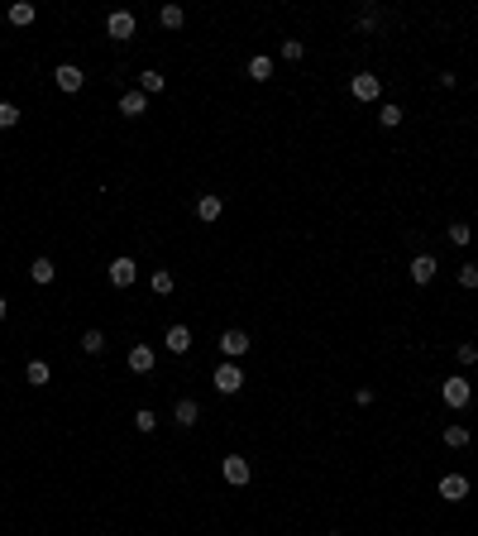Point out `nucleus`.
<instances>
[{
	"mask_svg": "<svg viewBox=\"0 0 478 536\" xmlns=\"http://www.w3.org/2000/svg\"><path fill=\"white\" fill-rule=\"evenodd\" d=\"M239 388H244V369H239V364H230V359H225V364L215 369V393H225V398H235Z\"/></svg>",
	"mask_w": 478,
	"mask_h": 536,
	"instance_id": "obj_1",
	"label": "nucleus"
},
{
	"mask_svg": "<svg viewBox=\"0 0 478 536\" xmlns=\"http://www.w3.org/2000/svg\"><path fill=\"white\" fill-rule=\"evenodd\" d=\"M220 354H225L230 364H239V359L249 354V330H235V326H230V330L220 335Z\"/></svg>",
	"mask_w": 478,
	"mask_h": 536,
	"instance_id": "obj_2",
	"label": "nucleus"
},
{
	"mask_svg": "<svg viewBox=\"0 0 478 536\" xmlns=\"http://www.w3.org/2000/svg\"><path fill=\"white\" fill-rule=\"evenodd\" d=\"M440 398L450 402V407H469V402H474V388H469V378H445V388H440Z\"/></svg>",
	"mask_w": 478,
	"mask_h": 536,
	"instance_id": "obj_3",
	"label": "nucleus"
},
{
	"mask_svg": "<svg viewBox=\"0 0 478 536\" xmlns=\"http://www.w3.org/2000/svg\"><path fill=\"white\" fill-rule=\"evenodd\" d=\"M220 474H225V483H235V488H244L254 469H249V460H244V455H225V460H220Z\"/></svg>",
	"mask_w": 478,
	"mask_h": 536,
	"instance_id": "obj_4",
	"label": "nucleus"
},
{
	"mask_svg": "<svg viewBox=\"0 0 478 536\" xmlns=\"http://www.w3.org/2000/svg\"><path fill=\"white\" fill-rule=\"evenodd\" d=\"M349 91H354V101H378L383 96V81L373 77V72H359V77H349Z\"/></svg>",
	"mask_w": 478,
	"mask_h": 536,
	"instance_id": "obj_5",
	"label": "nucleus"
},
{
	"mask_svg": "<svg viewBox=\"0 0 478 536\" xmlns=\"http://www.w3.org/2000/svg\"><path fill=\"white\" fill-rule=\"evenodd\" d=\"M134 278H139V264H134L130 254L110 259V283H115V288H134Z\"/></svg>",
	"mask_w": 478,
	"mask_h": 536,
	"instance_id": "obj_6",
	"label": "nucleus"
},
{
	"mask_svg": "<svg viewBox=\"0 0 478 536\" xmlns=\"http://www.w3.org/2000/svg\"><path fill=\"white\" fill-rule=\"evenodd\" d=\"M440 498L445 503H464L469 498V474H445L440 479Z\"/></svg>",
	"mask_w": 478,
	"mask_h": 536,
	"instance_id": "obj_7",
	"label": "nucleus"
},
{
	"mask_svg": "<svg viewBox=\"0 0 478 536\" xmlns=\"http://www.w3.org/2000/svg\"><path fill=\"white\" fill-rule=\"evenodd\" d=\"M53 81H57V86H62V91H81V86H86V72H81L77 62H57Z\"/></svg>",
	"mask_w": 478,
	"mask_h": 536,
	"instance_id": "obj_8",
	"label": "nucleus"
},
{
	"mask_svg": "<svg viewBox=\"0 0 478 536\" xmlns=\"http://www.w3.org/2000/svg\"><path fill=\"white\" fill-rule=\"evenodd\" d=\"M163 349H168V354H186V349H191V330H186V326H168Z\"/></svg>",
	"mask_w": 478,
	"mask_h": 536,
	"instance_id": "obj_9",
	"label": "nucleus"
},
{
	"mask_svg": "<svg viewBox=\"0 0 478 536\" xmlns=\"http://www.w3.org/2000/svg\"><path fill=\"white\" fill-rule=\"evenodd\" d=\"M106 29H110V39L125 43V39H134V15H130V10H115V15L106 20Z\"/></svg>",
	"mask_w": 478,
	"mask_h": 536,
	"instance_id": "obj_10",
	"label": "nucleus"
},
{
	"mask_svg": "<svg viewBox=\"0 0 478 536\" xmlns=\"http://www.w3.org/2000/svg\"><path fill=\"white\" fill-rule=\"evenodd\" d=\"M435 259H430V254H416V259H411V283H421V288H430V283H435Z\"/></svg>",
	"mask_w": 478,
	"mask_h": 536,
	"instance_id": "obj_11",
	"label": "nucleus"
},
{
	"mask_svg": "<svg viewBox=\"0 0 478 536\" xmlns=\"http://www.w3.org/2000/svg\"><path fill=\"white\" fill-rule=\"evenodd\" d=\"M172 422H177V427H196V422H201L196 398H182V402H177V407H172Z\"/></svg>",
	"mask_w": 478,
	"mask_h": 536,
	"instance_id": "obj_12",
	"label": "nucleus"
},
{
	"mask_svg": "<svg viewBox=\"0 0 478 536\" xmlns=\"http://www.w3.org/2000/svg\"><path fill=\"white\" fill-rule=\"evenodd\" d=\"M144 106H149V96H144V91H125V96H120V115H125V120H139V115H144Z\"/></svg>",
	"mask_w": 478,
	"mask_h": 536,
	"instance_id": "obj_13",
	"label": "nucleus"
},
{
	"mask_svg": "<svg viewBox=\"0 0 478 536\" xmlns=\"http://www.w3.org/2000/svg\"><path fill=\"white\" fill-rule=\"evenodd\" d=\"M220 211H225V201H220L215 192H201V196H196V215H201V220H220Z\"/></svg>",
	"mask_w": 478,
	"mask_h": 536,
	"instance_id": "obj_14",
	"label": "nucleus"
},
{
	"mask_svg": "<svg viewBox=\"0 0 478 536\" xmlns=\"http://www.w3.org/2000/svg\"><path fill=\"white\" fill-rule=\"evenodd\" d=\"M153 359H158V354H153V345H134L130 349V369H134V374H149V369H153Z\"/></svg>",
	"mask_w": 478,
	"mask_h": 536,
	"instance_id": "obj_15",
	"label": "nucleus"
},
{
	"mask_svg": "<svg viewBox=\"0 0 478 536\" xmlns=\"http://www.w3.org/2000/svg\"><path fill=\"white\" fill-rule=\"evenodd\" d=\"M29 278H34L39 288H48V283H53V278H57L53 259H34V264H29Z\"/></svg>",
	"mask_w": 478,
	"mask_h": 536,
	"instance_id": "obj_16",
	"label": "nucleus"
},
{
	"mask_svg": "<svg viewBox=\"0 0 478 536\" xmlns=\"http://www.w3.org/2000/svg\"><path fill=\"white\" fill-rule=\"evenodd\" d=\"M273 77V58L259 53V58H249V81H268Z\"/></svg>",
	"mask_w": 478,
	"mask_h": 536,
	"instance_id": "obj_17",
	"label": "nucleus"
},
{
	"mask_svg": "<svg viewBox=\"0 0 478 536\" xmlns=\"http://www.w3.org/2000/svg\"><path fill=\"white\" fill-rule=\"evenodd\" d=\"M25 378H29V383H34V388H48V359H29Z\"/></svg>",
	"mask_w": 478,
	"mask_h": 536,
	"instance_id": "obj_18",
	"label": "nucleus"
},
{
	"mask_svg": "<svg viewBox=\"0 0 478 536\" xmlns=\"http://www.w3.org/2000/svg\"><path fill=\"white\" fill-rule=\"evenodd\" d=\"M149 288H153V293H158V297H168V293H172V288H177V278H172L168 268H153V278H149Z\"/></svg>",
	"mask_w": 478,
	"mask_h": 536,
	"instance_id": "obj_19",
	"label": "nucleus"
},
{
	"mask_svg": "<svg viewBox=\"0 0 478 536\" xmlns=\"http://www.w3.org/2000/svg\"><path fill=\"white\" fill-rule=\"evenodd\" d=\"M139 91H144V96H158V91H163V72H158V67L139 72Z\"/></svg>",
	"mask_w": 478,
	"mask_h": 536,
	"instance_id": "obj_20",
	"label": "nucleus"
},
{
	"mask_svg": "<svg viewBox=\"0 0 478 536\" xmlns=\"http://www.w3.org/2000/svg\"><path fill=\"white\" fill-rule=\"evenodd\" d=\"M10 25H15V29L34 25V5H29V0H20V5H10Z\"/></svg>",
	"mask_w": 478,
	"mask_h": 536,
	"instance_id": "obj_21",
	"label": "nucleus"
},
{
	"mask_svg": "<svg viewBox=\"0 0 478 536\" xmlns=\"http://www.w3.org/2000/svg\"><path fill=\"white\" fill-rule=\"evenodd\" d=\"M182 20H186L182 5H163V10H158V25L163 29H182Z\"/></svg>",
	"mask_w": 478,
	"mask_h": 536,
	"instance_id": "obj_22",
	"label": "nucleus"
},
{
	"mask_svg": "<svg viewBox=\"0 0 478 536\" xmlns=\"http://www.w3.org/2000/svg\"><path fill=\"white\" fill-rule=\"evenodd\" d=\"M378 125H383V130H397V125H402V106H392V101L378 106Z\"/></svg>",
	"mask_w": 478,
	"mask_h": 536,
	"instance_id": "obj_23",
	"label": "nucleus"
},
{
	"mask_svg": "<svg viewBox=\"0 0 478 536\" xmlns=\"http://www.w3.org/2000/svg\"><path fill=\"white\" fill-rule=\"evenodd\" d=\"M445 445H450V450H464V445H469V427H459V422L445 427Z\"/></svg>",
	"mask_w": 478,
	"mask_h": 536,
	"instance_id": "obj_24",
	"label": "nucleus"
},
{
	"mask_svg": "<svg viewBox=\"0 0 478 536\" xmlns=\"http://www.w3.org/2000/svg\"><path fill=\"white\" fill-rule=\"evenodd\" d=\"M81 349H86V354H101V349H106V330H96V326H91V330L81 335Z\"/></svg>",
	"mask_w": 478,
	"mask_h": 536,
	"instance_id": "obj_25",
	"label": "nucleus"
},
{
	"mask_svg": "<svg viewBox=\"0 0 478 536\" xmlns=\"http://www.w3.org/2000/svg\"><path fill=\"white\" fill-rule=\"evenodd\" d=\"M445 235H450V244H459V249H464V244L474 240V230H469V220H454V225L445 230Z\"/></svg>",
	"mask_w": 478,
	"mask_h": 536,
	"instance_id": "obj_26",
	"label": "nucleus"
},
{
	"mask_svg": "<svg viewBox=\"0 0 478 536\" xmlns=\"http://www.w3.org/2000/svg\"><path fill=\"white\" fill-rule=\"evenodd\" d=\"M20 125V106L15 101H0V130H15Z\"/></svg>",
	"mask_w": 478,
	"mask_h": 536,
	"instance_id": "obj_27",
	"label": "nucleus"
},
{
	"mask_svg": "<svg viewBox=\"0 0 478 536\" xmlns=\"http://www.w3.org/2000/svg\"><path fill=\"white\" fill-rule=\"evenodd\" d=\"M454 278H459V288H464V293H474V288H478V264H464Z\"/></svg>",
	"mask_w": 478,
	"mask_h": 536,
	"instance_id": "obj_28",
	"label": "nucleus"
},
{
	"mask_svg": "<svg viewBox=\"0 0 478 536\" xmlns=\"http://www.w3.org/2000/svg\"><path fill=\"white\" fill-rule=\"evenodd\" d=\"M153 427H158V412L139 407V412H134V431H153Z\"/></svg>",
	"mask_w": 478,
	"mask_h": 536,
	"instance_id": "obj_29",
	"label": "nucleus"
},
{
	"mask_svg": "<svg viewBox=\"0 0 478 536\" xmlns=\"http://www.w3.org/2000/svg\"><path fill=\"white\" fill-rule=\"evenodd\" d=\"M301 53H306L301 39H287V43H282V58H287V62H301Z\"/></svg>",
	"mask_w": 478,
	"mask_h": 536,
	"instance_id": "obj_30",
	"label": "nucleus"
},
{
	"mask_svg": "<svg viewBox=\"0 0 478 536\" xmlns=\"http://www.w3.org/2000/svg\"><path fill=\"white\" fill-rule=\"evenodd\" d=\"M454 359H459V364H478V345H459V349H454Z\"/></svg>",
	"mask_w": 478,
	"mask_h": 536,
	"instance_id": "obj_31",
	"label": "nucleus"
},
{
	"mask_svg": "<svg viewBox=\"0 0 478 536\" xmlns=\"http://www.w3.org/2000/svg\"><path fill=\"white\" fill-rule=\"evenodd\" d=\"M359 29H364V34H373V29H378V10H369V15L359 20Z\"/></svg>",
	"mask_w": 478,
	"mask_h": 536,
	"instance_id": "obj_32",
	"label": "nucleus"
},
{
	"mask_svg": "<svg viewBox=\"0 0 478 536\" xmlns=\"http://www.w3.org/2000/svg\"><path fill=\"white\" fill-rule=\"evenodd\" d=\"M5 316H10V302H5V297H0V321H5Z\"/></svg>",
	"mask_w": 478,
	"mask_h": 536,
	"instance_id": "obj_33",
	"label": "nucleus"
},
{
	"mask_svg": "<svg viewBox=\"0 0 478 536\" xmlns=\"http://www.w3.org/2000/svg\"><path fill=\"white\" fill-rule=\"evenodd\" d=\"M330 536H345V532H330Z\"/></svg>",
	"mask_w": 478,
	"mask_h": 536,
	"instance_id": "obj_34",
	"label": "nucleus"
}]
</instances>
